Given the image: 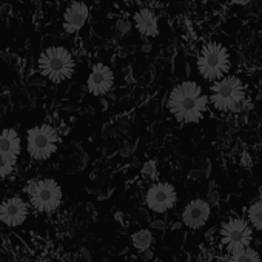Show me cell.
<instances>
[{"instance_id":"7c38bea8","label":"cell","mask_w":262,"mask_h":262,"mask_svg":"<svg viewBox=\"0 0 262 262\" xmlns=\"http://www.w3.org/2000/svg\"><path fill=\"white\" fill-rule=\"evenodd\" d=\"M90 17V8L83 2H73L63 14V30L68 34H74L82 30Z\"/></svg>"},{"instance_id":"5b68a950","label":"cell","mask_w":262,"mask_h":262,"mask_svg":"<svg viewBox=\"0 0 262 262\" xmlns=\"http://www.w3.org/2000/svg\"><path fill=\"white\" fill-rule=\"evenodd\" d=\"M31 205L40 213H51L62 204V188L54 179H37L30 181L27 185Z\"/></svg>"},{"instance_id":"7a4b0ae2","label":"cell","mask_w":262,"mask_h":262,"mask_svg":"<svg viewBox=\"0 0 262 262\" xmlns=\"http://www.w3.org/2000/svg\"><path fill=\"white\" fill-rule=\"evenodd\" d=\"M208 99L214 110L233 113L245 100V86L237 76H224L213 82Z\"/></svg>"},{"instance_id":"d6986e66","label":"cell","mask_w":262,"mask_h":262,"mask_svg":"<svg viewBox=\"0 0 262 262\" xmlns=\"http://www.w3.org/2000/svg\"><path fill=\"white\" fill-rule=\"evenodd\" d=\"M142 174H144V178H147V179H155V178L158 176V167H156V162H155V161H148V162H145V164H144V167H142Z\"/></svg>"},{"instance_id":"30bf717a","label":"cell","mask_w":262,"mask_h":262,"mask_svg":"<svg viewBox=\"0 0 262 262\" xmlns=\"http://www.w3.org/2000/svg\"><path fill=\"white\" fill-rule=\"evenodd\" d=\"M211 214V205L205 199H193L182 211V224L187 228L199 230L207 224Z\"/></svg>"},{"instance_id":"44dd1931","label":"cell","mask_w":262,"mask_h":262,"mask_svg":"<svg viewBox=\"0 0 262 262\" xmlns=\"http://www.w3.org/2000/svg\"><path fill=\"white\" fill-rule=\"evenodd\" d=\"M251 2V0H234V4L237 5H248Z\"/></svg>"},{"instance_id":"ffe728a7","label":"cell","mask_w":262,"mask_h":262,"mask_svg":"<svg viewBox=\"0 0 262 262\" xmlns=\"http://www.w3.org/2000/svg\"><path fill=\"white\" fill-rule=\"evenodd\" d=\"M119 30H120L122 34L128 33V31H129V24H128L126 20H125V22H123V20H119Z\"/></svg>"},{"instance_id":"4fadbf2b","label":"cell","mask_w":262,"mask_h":262,"mask_svg":"<svg viewBox=\"0 0 262 262\" xmlns=\"http://www.w3.org/2000/svg\"><path fill=\"white\" fill-rule=\"evenodd\" d=\"M133 22H135V28L144 37H156L159 34L158 16L150 8H142L136 11V14L133 16Z\"/></svg>"},{"instance_id":"3957f363","label":"cell","mask_w":262,"mask_h":262,"mask_svg":"<svg viewBox=\"0 0 262 262\" xmlns=\"http://www.w3.org/2000/svg\"><path fill=\"white\" fill-rule=\"evenodd\" d=\"M196 67L199 74L208 82L227 76L231 67L227 47L219 42H207L198 54Z\"/></svg>"},{"instance_id":"52a82bcc","label":"cell","mask_w":262,"mask_h":262,"mask_svg":"<svg viewBox=\"0 0 262 262\" xmlns=\"http://www.w3.org/2000/svg\"><path fill=\"white\" fill-rule=\"evenodd\" d=\"M221 236L228 253H233L245 247H250V242L253 239V230L245 219L231 217L227 222H224L221 228Z\"/></svg>"},{"instance_id":"2e32d148","label":"cell","mask_w":262,"mask_h":262,"mask_svg":"<svg viewBox=\"0 0 262 262\" xmlns=\"http://www.w3.org/2000/svg\"><path fill=\"white\" fill-rule=\"evenodd\" d=\"M225 262H260V257H259L257 251H254L250 247H245L242 250L230 253V256Z\"/></svg>"},{"instance_id":"ba28073f","label":"cell","mask_w":262,"mask_h":262,"mask_svg":"<svg viewBox=\"0 0 262 262\" xmlns=\"http://www.w3.org/2000/svg\"><path fill=\"white\" fill-rule=\"evenodd\" d=\"M178 202L176 188L168 182H156L145 193V204L155 213H165Z\"/></svg>"},{"instance_id":"9c48e42d","label":"cell","mask_w":262,"mask_h":262,"mask_svg":"<svg viewBox=\"0 0 262 262\" xmlns=\"http://www.w3.org/2000/svg\"><path fill=\"white\" fill-rule=\"evenodd\" d=\"M114 86V73L106 63H94L88 79H86V90L91 96H105Z\"/></svg>"},{"instance_id":"8992f818","label":"cell","mask_w":262,"mask_h":262,"mask_svg":"<svg viewBox=\"0 0 262 262\" xmlns=\"http://www.w3.org/2000/svg\"><path fill=\"white\" fill-rule=\"evenodd\" d=\"M59 139L57 129L48 123L30 128L27 133V147L30 156L36 161L50 159L57 150Z\"/></svg>"},{"instance_id":"277c9868","label":"cell","mask_w":262,"mask_h":262,"mask_svg":"<svg viewBox=\"0 0 262 262\" xmlns=\"http://www.w3.org/2000/svg\"><path fill=\"white\" fill-rule=\"evenodd\" d=\"M76 62L73 54L63 47H50L39 57V71L48 80L60 83L74 74Z\"/></svg>"},{"instance_id":"6da1fadb","label":"cell","mask_w":262,"mask_h":262,"mask_svg":"<svg viewBox=\"0 0 262 262\" xmlns=\"http://www.w3.org/2000/svg\"><path fill=\"white\" fill-rule=\"evenodd\" d=\"M208 102V96L204 94L202 86L198 82L184 80L170 91L167 108L179 123L188 125L204 119Z\"/></svg>"},{"instance_id":"ac0fdd59","label":"cell","mask_w":262,"mask_h":262,"mask_svg":"<svg viewBox=\"0 0 262 262\" xmlns=\"http://www.w3.org/2000/svg\"><path fill=\"white\" fill-rule=\"evenodd\" d=\"M247 214H248L250 224L256 230L262 231V201H257V202L251 204L250 208H248V211H247Z\"/></svg>"},{"instance_id":"5bb4252c","label":"cell","mask_w":262,"mask_h":262,"mask_svg":"<svg viewBox=\"0 0 262 262\" xmlns=\"http://www.w3.org/2000/svg\"><path fill=\"white\" fill-rule=\"evenodd\" d=\"M0 145H2L5 150H8V151L19 156V153H20V138L17 135V131L13 129V128L4 129L2 135H0Z\"/></svg>"},{"instance_id":"9a60e30c","label":"cell","mask_w":262,"mask_h":262,"mask_svg":"<svg viewBox=\"0 0 262 262\" xmlns=\"http://www.w3.org/2000/svg\"><path fill=\"white\" fill-rule=\"evenodd\" d=\"M16 161H17V155L5 150L2 145H0V179L8 178L13 173Z\"/></svg>"},{"instance_id":"e0dca14e","label":"cell","mask_w":262,"mask_h":262,"mask_svg":"<svg viewBox=\"0 0 262 262\" xmlns=\"http://www.w3.org/2000/svg\"><path fill=\"white\" fill-rule=\"evenodd\" d=\"M131 242H133V247L138 248L139 251H144L147 248H150V245L153 244V233L150 230H138L131 234Z\"/></svg>"},{"instance_id":"7402d4cb","label":"cell","mask_w":262,"mask_h":262,"mask_svg":"<svg viewBox=\"0 0 262 262\" xmlns=\"http://www.w3.org/2000/svg\"><path fill=\"white\" fill-rule=\"evenodd\" d=\"M259 201H262V187H260V190H259Z\"/></svg>"},{"instance_id":"8fae6325","label":"cell","mask_w":262,"mask_h":262,"mask_svg":"<svg viewBox=\"0 0 262 262\" xmlns=\"http://www.w3.org/2000/svg\"><path fill=\"white\" fill-rule=\"evenodd\" d=\"M27 216H28V205L19 196L5 199L0 204V221L8 227H17L24 224Z\"/></svg>"}]
</instances>
